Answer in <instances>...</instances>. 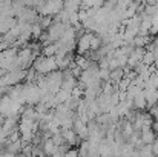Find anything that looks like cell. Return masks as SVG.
Listing matches in <instances>:
<instances>
[{
	"mask_svg": "<svg viewBox=\"0 0 158 157\" xmlns=\"http://www.w3.org/2000/svg\"><path fill=\"white\" fill-rule=\"evenodd\" d=\"M66 25H68V23H66ZM66 25H64V23H52V25L46 29L49 43H57V42L63 37V34H64V31H66Z\"/></svg>",
	"mask_w": 158,
	"mask_h": 157,
	"instance_id": "obj_2",
	"label": "cell"
},
{
	"mask_svg": "<svg viewBox=\"0 0 158 157\" xmlns=\"http://www.w3.org/2000/svg\"><path fill=\"white\" fill-rule=\"evenodd\" d=\"M80 5H81V2H72V0H69V2H63V9L68 11L69 14H72V12H78V11H80Z\"/></svg>",
	"mask_w": 158,
	"mask_h": 157,
	"instance_id": "obj_6",
	"label": "cell"
},
{
	"mask_svg": "<svg viewBox=\"0 0 158 157\" xmlns=\"http://www.w3.org/2000/svg\"><path fill=\"white\" fill-rule=\"evenodd\" d=\"M57 51H58L57 45H55V43H49V45L43 46V50H42V55H43V57H54V55L57 54Z\"/></svg>",
	"mask_w": 158,
	"mask_h": 157,
	"instance_id": "obj_8",
	"label": "cell"
},
{
	"mask_svg": "<svg viewBox=\"0 0 158 157\" xmlns=\"http://www.w3.org/2000/svg\"><path fill=\"white\" fill-rule=\"evenodd\" d=\"M109 77H110V71L109 69H100L98 71V79L102 82H109Z\"/></svg>",
	"mask_w": 158,
	"mask_h": 157,
	"instance_id": "obj_15",
	"label": "cell"
},
{
	"mask_svg": "<svg viewBox=\"0 0 158 157\" xmlns=\"http://www.w3.org/2000/svg\"><path fill=\"white\" fill-rule=\"evenodd\" d=\"M102 46H103L102 39H100L98 36H95V34H94V36H92V39H91V46H89V48H91V51H98Z\"/></svg>",
	"mask_w": 158,
	"mask_h": 157,
	"instance_id": "obj_14",
	"label": "cell"
},
{
	"mask_svg": "<svg viewBox=\"0 0 158 157\" xmlns=\"http://www.w3.org/2000/svg\"><path fill=\"white\" fill-rule=\"evenodd\" d=\"M69 150H71V146H69L68 143H63V145H60V146H55V150H54V153L51 157H64V154H66Z\"/></svg>",
	"mask_w": 158,
	"mask_h": 157,
	"instance_id": "obj_10",
	"label": "cell"
},
{
	"mask_svg": "<svg viewBox=\"0 0 158 157\" xmlns=\"http://www.w3.org/2000/svg\"><path fill=\"white\" fill-rule=\"evenodd\" d=\"M64 157H78V151H77V148H71V150L64 154Z\"/></svg>",
	"mask_w": 158,
	"mask_h": 157,
	"instance_id": "obj_16",
	"label": "cell"
},
{
	"mask_svg": "<svg viewBox=\"0 0 158 157\" xmlns=\"http://www.w3.org/2000/svg\"><path fill=\"white\" fill-rule=\"evenodd\" d=\"M143 94H144V99H146L148 109H151L152 106H155L158 103V89H143Z\"/></svg>",
	"mask_w": 158,
	"mask_h": 157,
	"instance_id": "obj_5",
	"label": "cell"
},
{
	"mask_svg": "<svg viewBox=\"0 0 158 157\" xmlns=\"http://www.w3.org/2000/svg\"><path fill=\"white\" fill-rule=\"evenodd\" d=\"M42 150H43V154L46 157H51L54 153V150H55V145H54V142L49 139V140H46L43 145H42Z\"/></svg>",
	"mask_w": 158,
	"mask_h": 157,
	"instance_id": "obj_11",
	"label": "cell"
},
{
	"mask_svg": "<svg viewBox=\"0 0 158 157\" xmlns=\"http://www.w3.org/2000/svg\"><path fill=\"white\" fill-rule=\"evenodd\" d=\"M92 36H94L92 33H88V31H86L80 39H77V48H75V51H77L75 54H77V55H85L86 52L91 51L89 46H91V39H92Z\"/></svg>",
	"mask_w": 158,
	"mask_h": 157,
	"instance_id": "obj_3",
	"label": "cell"
},
{
	"mask_svg": "<svg viewBox=\"0 0 158 157\" xmlns=\"http://www.w3.org/2000/svg\"><path fill=\"white\" fill-rule=\"evenodd\" d=\"M74 63H75V66H77V68H80L81 71H85V69H88V66H89V63H91V62H89L85 55H77V54H75Z\"/></svg>",
	"mask_w": 158,
	"mask_h": 157,
	"instance_id": "obj_7",
	"label": "cell"
},
{
	"mask_svg": "<svg viewBox=\"0 0 158 157\" xmlns=\"http://www.w3.org/2000/svg\"><path fill=\"white\" fill-rule=\"evenodd\" d=\"M140 139H141L143 145H154V142L157 140V134L152 131V128H141Z\"/></svg>",
	"mask_w": 158,
	"mask_h": 157,
	"instance_id": "obj_4",
	"label": "cell"
},
{
	"mask_svg": "<svg viewBox=\"0 0 158 157\" xmlns=\"http://www.w3.org/2000/svg\"><path fill=\"white\" fill-rule=\"evenodd\" d=\"M63 9V2L60 0H49V2H43L35 11L40 17H45V15H57L60 11Z\"/></svg>",
	"mask_w": 158,
	"mask_h": 157,
	"instance_id": "obj_1",
	"label": "cell"
},
{
	"mask_svg": "<svg viewBox=\"0 0 158 157\" xmlns=\"http://www.w3.org/2000/svg\"><path fill=\"white\" fill-rule=\"evenodd\" d=\"M155 54L151 51H146L144 52V55H143V59H141V63L143 65H146V66H152L154 65V62H155Z\"/></svg>",
	"mask_w": 158,
	"mask_h": 157,
	"instance_id": "obj_13",
	"label": "cell"
},
{
	"mask_svg": "<svg viewBox=\"0 0 158 157\" xmlns=\"http://www.w3.org/2000/svg\"><path fill=\"white\" fill-rule=\"evenodd\" d=\"M43 34V29L39 23H32L31 25V36H32V42H37L40 39V36Z\"/></svg>",
	"mask_w": 158,
	"mask_h": 157,
	"instance_id": "obj_9",
	"label": "cell"
},
{
	"mask_svg": "<svg viewBox=\"0 0 158 157\" xmlns=\"http://www.w3.org/2000/svg\"><path fill=\"white\" fill-rule=\"evenodd\" d=\"M152 66H154L155 69H158V55L155 57V62H154V65H152Z\"/></svg>",
	"mask_w": 158,
	"mask_h": 157,
	"instance_id": "obj_17",
	"label": "cell"
},
{
	"mask_svg": "<svg viewBox=\"0 0 158 157\" xmlns=\"http://www.w3.org/2000/svg\"><path fill=\"white\" fill-rule=\"evenodd\" d=\"M37 23L42 26V29H43V31H46V29H48V28L54 23V19L51 17V15H45V17H40Z\"/></svg>",
	"mask_w": 158,
	"mask_h": 157,
	"instance_id": "obj_12",
	"label": "cell"
}]
</instances>
